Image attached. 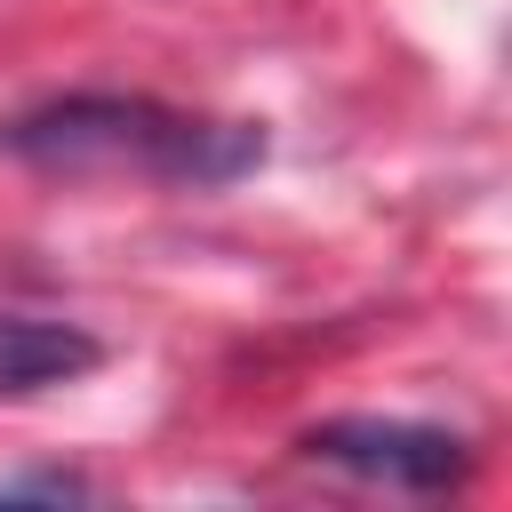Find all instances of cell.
<instances>
[{"label":"cell","mask_w":512,"mask_h":512,"mask_svg":"<svg viewBox=\"0 0 512 512\" xmlns=\"http://www.w3.org/2000/svg\"><path fill=\"white\" fill-rule=\"evenodd\" d=\"M0 152L40 176H152V184L216 192L264 160V128L176 112L160 96L80 88V96H48V104L16 112L0 128Z\"/></svg>","instance_id":"6da1fadb"},{"label":"cell","mask_w":512,"mask_h":512,"mask_svg":"<svg viewBox=\"0 0 512 512\" xmlns=\"http://www.w3.org/2000/svg\"><path fill=\"white\" fill-rule=\"evenodd\" d=\"M80 496H96L80 472H8L0 480V504H80Z\"/></svg>","instance_id":"277c9868"},{"label":"cell","mask_w":512,"mask_h":512,"mask_svg":"<svg viewBox=\"0 0 512 512\" xmlns=\"http://www.w3.org/2000/svg\"><path fill=\"white\" fill-rule=\"evenodd\" d=\"M312 464H336L352 480L400 488V496H448L472 472V448L440 424H400V416H328L296 440Z\"/></svg>","instance_id":"7a4b0ae2"},{"label":"cell","mask_w":512,"mask_h":512,"mask_svg":"<svg viewBox=\"0 0 512 512\" xmlns=\"http://www.w3.org/2000/svg\"><path fill=\"white\" fill-rule=\"evenodd\" d=\"M104 368V344L80 320H40V312H0V400H32L56 384H80Z\"/></svg>","instance_id":"3957f363"}]
</instances>
